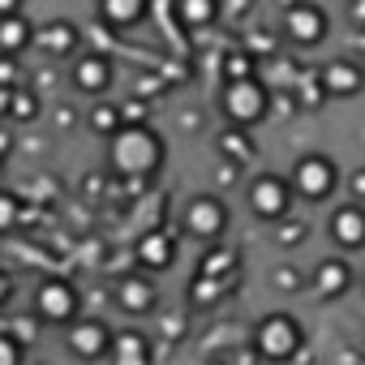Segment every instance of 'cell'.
Returning <instances> with one entry per match:
<instances>
[{"instance_id":"obj_20","label":"cell","mask_w":365,"mask_h":365,"mask_svg":"<svg viewBox=\"0 0 365 365\" xmlns=\"http://www.w3.org/2000/svg\"><path fill=\"white\" fill-rule=\"evenodd\" d=\"M237 267H241V254L211 241V254L198 262V275H207V279H228V275H237Z\"/></svg>"},{"instance_id":"obj_29","label":"cell","mask_w":365,"mask_h":365,"mask_svg":"<svg viewBox=\"0 0 365 365\" xmlns=\"http://www.w3.org/2000/svg\"><path fill=\"white\" fill-rule=\"evenodd\" d=\"M275 284H279L284 292H292V288H301V275H297V267H279V275H275Z\"/></svg>"},{"instance_id":"obj_26","label":"cell","mask_w":365,"mask_h":365,"mask_svg":"<svg viewBox=\"0 0 365 365\" xmlns=\"http://www.w3.org/2000/svg\"><path fill=\"white\" fill-rule=\"evenodd\" d=\"M275 224H279V232H275V241H279V245H301V241L309 237V224H305V220L284 215V220H275Z\"/></svg>"},{"instance_id":"obj_17","label":"cell","mask_w":365,"mask_h":365,"mask_svg":"<svg viewBox=\"0 0 365 365\" xmlns=\"http://www.w3.org/2000/svg\"><path fill=\"white\" fill-rule=\"evenodd\" d=\"M352 267L344 262V258H322L318 267H314V292L322 297V301H335V297H344L348 288H352Z\"/></svg>"},{"instance_id":"obj_15","label":"cell","mask_w":365,"mask_h":365,"mask_svg":"<svg viewBox=\"0 0 365 365\" xmlns=\"http://www.w3.org/2000/svg\"><path fill=\"white\" fill-rule=\"evenodd\" d=\"M138 267L142 271H168L172 262H176V237H168L163 228H150V232H142L138 237Z\"/></svg>"},{"instance_id":"obj_18","label":"cell","mask_w":365,"mask_h":365,"mask_svg":"<svg viewBox=\"0 0 365 365\" xmlns=\"http://www.w3.org/2000/svg\"><path fill=\"white\" fill-rule=\"evenodd\" d=\"M31 43H35V26H31V18H26L22 9L0 18V52H5V56H18V52H26Z\"/></svg>"},{"instance_id":"obj_19","label":"cell","mask_w":365,"mask_h":365,"mask_svg":"<svg viewBox=\"0 0 365 365\" xmlns=\"http://www.w3.org/2000/svg\"><path fill=\"white\" fill-rule=\"evenodd\" d=\"M146 14H150V0H99V18L108 26H120V31L138 26Z\"/></svg>"},{"instance_id":"obj_24","label":"cell","mask_w":365,"mask_h":365,"mask_svg":"<svg viewBox=\"0 0 365 365\" xmlns=\"http://www.w3.org/2000/svg\"><path fill=\"white\" fill-rule=\"evenodd\" d=\"M22 220V198L9 194V190H0V232H14Z\"/></svg>"},{"instance_id":"obj_8","label":"cell","mask_w":365,"mask_h":365,"mask_svg":"<svg viewBox=\"0 0 365 365\" xmlns=\"http://www.w3.org/2000/svg\"><path fill=\"white\" fill-rule=\"evenodd\" d=\"M65 344H69V352L78 361H103L108 348H112V327L103 318H82L78 314L69 322V331H65Z\"/></svg>"},{"instance_id":"obj_14","label":"cell","mask_w":365,"mask_h":365,"mask_svg":"<svg viewBox=\"0 0 365 365\" xmlns=\"http://www.w3.org/2000/svg\"><path fill=\"white\" fill-rule=\"evenodd\" d=\"M108 356H112L116 365H150V361H155V344H150L146 331L125 327V331H112V348H108Z\"/></svg>"},{"instance_id":"obj_12","label":"cell","mask_w":365,"mask_h":365,"mask_svg":"<svg viewBox=\"0 0 365 365\" xmlns=\"http://www.w3.org/2000/svg\"><path fill=\"white\" fill-rule=\"evenodd\" d=\"M116 305H120L125 314H133V318H146V314L159 305V288H155V279H150L146 271L125 275V279L116 284Z\"/></svg>"},{"instance_id":"obj_30","label":"cell","mask_w":365,"mask_h":365,"mask_svg":"<svg viewBox=\"0 0 365 365\" xmlns=\"http://www.w3.org/2000/svg\"><path fill=\"white\" fill-rule=\"evenodd\" d=\"M18 82V69H14V61L0 52V86H14Z\"/></svg>"},{"instance_id":"obj_31","label":"cell","mask_w":365,"mask_h":365,"mask_svg":"<svg viewBox=\"0 0 365 365\" xmlns=\"http://www.w3.org/2000/svg\"><path fill=\"white\" fill-rule=\"evenodd\" d=\"M9 297H14V275H9V271H0V309L9 305Z\"/></svg>"},{"instance_id":"obj_4","label":"cell","mask_w":365,"mask_h":365,"mask_svg":"<svg viewBox=\"0 0 365 365\" xmlns=\"http://www.w3.org/2000/svg\"><path fill=\"white\" fill-rule=\"evenodd\" d=\"M220 108H224V116L232 120V125H258L267 112H271V91H267V82L258 78V73H250V78H232V82H224V99H220Z\"/></svg>"},{"instance_id":"obj_21","label":"cell","mask_w":365,"mask_h":365,"mask_svg":"<svg viewBox=\"0 0 365 365\" xmlns=\"http://www.w3.org/2000/svg\"><path fill=\"white\" fill-rule=\"evenodd\" d=\"M176 14L190 31H202L220 18V0H176Z\"/></svg>"},{"instance_id":"obj_1","label":"cell","mask_w":365,"mask_h":365,"mask_svg":"<svg viewBox=\"0 0 365 365\" xmlns=\"http://www.w3.org/2000/svg\"><path fill=\"white\" fill-rule=\"evenodd\" d=\"M168 159L163 138L142 125V120H125L112 138H108V168L116 176H133V180H150Z\"/></svg>"},{"instance_id":"obj_23","label":"cell","mask_w":365,"mask_h":365,"mask_svg":"<svg viewBox=\"0 0 365 365\" xmlns=\"http://www.w3.org/2000/svg\"><path fill=\"white\" fill-rule=\"evenodd\" d=\"M5 112H9L14 120H35V116H39V95H35V91H9Z\"/></svg>"},{"instance_id":"obj_2","label":"cell","mask_w":365,"mask_h":365,"mask_svg":"<svg viewBox=\"0 0 365 365\" xmlns=\"http://www.w3.org/2000/svg\"><path fill=\"white\" fill-rule=\"evenodd\" d=\"M301 344H305V327L288 309L262 314L254 327V356H262V361H292L301 352Z\"/></svg>"},{"instance_id":"obj_25","label":"cell","mask_w":365,"mask_h":365,"mask_svg":"<svg viewBox=\"0 0 365 365\" xmlns=\"http://www.w3.org/2000/svg\"><path fill=\"white\" fill-rule=\"evenodd\" d=\"M26 361V339H18L14 331H0V365H22Z\"/></svg>"},{"instance_id":"obj_32","label":"cell","mask_w":365,"mask_h":365,"mask_svg":"<svg viewBox=\"0 0 365 365\" xmlns=\"http://www.w3.org/2000/svg\"><path fill=\"white\" fill-rule=\"evenodd\" d=\"M22 9V0H0V18H5V14H18Z\"/></svg>"},{"instance_id":"obj_3","label":"cell","mask_w":365,"mask_h":365,"mask_svg":"<svg viewBox=\"0 0 365 365\" xmlns=\"http://www.w3.org/2000/svg\"><path fill=\"white\" fill-rule=\"evenodd\" d=\"M288 180H292V194H301L305 202H322L339 190V163L322 150H305V155H297Z\"/></svg>"},{"instance_id":"obj_6","label":"cell","mask_w":365,"mask_h":365,"mask_svg":"<svg viewBox=\"0 0 365 365\" xmlns=\"http://www.w3.org/2000/svg\"><path fill=\"white\" fill-rule=\"evenodd\" d=\"M35 314L43 318V327H69L82 314V297L65 275H48L35 288Z\"/></svg>"},{"instance_id":"obj_5","label":"cell","mask_w":365,"mask_h":365,"mask_svg":"<svg viewBox=\"0 0 365 365\" xmlns=\"http://www.w3.org/2000/svg\"><path fill=\"white\" fill-rule=\"evenodd\" d=\"M228 220H232V211H228V202L220 194H194L185 202V211H180V228H185L194 241H207V245L224 237Z\"/></svg>"},{"instance_id":"obj_9","label":"cell","mask_w":365,"mask_h":365,"mask_svg":"<svg viewBox=\"0 0 365 365\" xmlns=\"http://www.w3.org/2000/svg\"><path fill=\"white\" fill-rule=\"evenodd\" d=\"M284 35L297 48H318L327 39V14L314 5V0H292L284 9Z\"/></svg>"},{"instance_id":"obj_16","label":"cell","mask_w":365,"mask_h":365,"mask_svg":"<svg viewBox=\"0 0 365 365\" xmlns=\"http://www.w3.org/2000/svg\"><path fill=\"white\" fill-rule=\"evenodd\" d=\"M35 43L48 52V56H73L82 48V31L69 22V18H56L48 26H35Z\"/></svg>"},{"instance_id":"obj_28","label":"cell","mask_w":365,"mask_h":365,"mask_svg":"<svg viewBox=\"0 0 365 365\" xmlns=\"http://www.w3.org/2000/svg\"><path fill=\"white\" fill-rule=\"evenodd\" d=\"M348 194H352L356 202H365V163L352 168V176H348Z\"/></svg>"},{"instance_id":"obj_11","label":"cell","mask_w":365,"mask_h":365,"mask_svg":"<svg viewBox=\"0 0 365 365\" xmlns=\"http://www.w3.org/2000/svg\"><path fill=\"white\" fill-rule=\"evenodd\" d=\"M318 78H322V91H327L331 99H352V95L365 91V69H361L356 61H348V56L327 61Z\"/></svg>"},{"instance_id":"obj_22","label":"cell","mask_w":365,"mask_h":365,"mask_svg":"<svg viewBox=\"0 0 365 365\" xmlns=\"http://www.w3.org/2000/svg\"><path fill=\"white\" fill-rule=\"evenodd\" d=\"M86 125H91V133H99V138H112V133L125 125V108L103 99V103H95V108H91V120H86Z\"/></svg>"},{"instance_id":"obj_10","label":"cell","mask_w":365,"mask_h":365,"mask_svg":"<svg viewBox=\"0 0 365 365\" xmlns=\"http://www.w3.org/2000/svg\"><path fill=\"white\" fill-rule=\"evenodd\" d=\"M327 232H331V241H335L344 254L365 250V207H361L356 198L344 202V207H335L331 220H327Z\"/></svg>"},{"instance_id":"obj_7","label":"cell","mask_w":365,"mask_h":365,"mask_svg":"<svg viewBox=\"0 0 365 365\" xmlns=\"http://www.w3.org/2000/svg\"><path fill=\"white\" fill-rule=\"evenodd\" d=\"M245 202L254 211V220L262 224H275L292 211V180L288 176H275V172H262L250 180V190H245Z\"/></svg>"},{"instance_id":"obj_27","label":"cell","mask_w":365,"mask_h":365,"mask_svg":"<svg viewBox=\"0 0 365 365\" xmlns=\"http://www.w3.org/2000/svg\"><path fill=\"white\" fill-rule=\"evenodd\" d=\"M250 73H254V56H250V52L237 48V52L224 56V82H232V78H250Z\"/></svg>"},{"instance_id":"obj_13","label":"cell","mask_w":365,"mask_h":365,"mask_svg":"<svg viewBox=\"0 0 365 365\" xmlns=\"http://www.w3.org/2000/svg\"><path fill=\"white\" fill-rule=\"evenodd\" d=\"M112 78H116V69H112V61L99 56V52H91V56H82V61L73 65V86H78L82 95H91V99L108 95V91H112Z\"/></svg>"}]
</instances>
